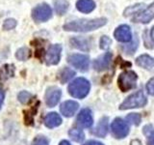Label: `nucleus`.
Wrapping results in <instances>:
<instances>
[{"mask_svg": "<svg viewBox=\"0 0 154 145\" xmlns=\"http://www.w3.org/2000/svg\"><path fill=\"white\" fill-rule=\"evenodd\" d=\"M107 22V19L104 18H94V19H78L67 22L64 25L66 31H74V32H89L102 27Z\"/></svg>", "mask_w": 154, "mask_h": 145, "instance_id": "nucleus-1", "label": "nucleus"}, {"mask_svg": "<svg viewBox=\"0 0 154 145\" xmlns=\"http://www.w3.org/2000/svg\"><path fill=\"white\" fill-rule=\"evenodd\" d=\"M91 88L90 82L86 79L79 77L73 80L69 85V94L77 99H83L88 95Z\"/></svg>", "mask_w": 154, "mask_h": 145, "instance_id": "nucleus-2", "label": "nucleus"}, {"mask_svg": "<svg viewBox=\"0 0 154 145\" xmlns=\"http://www.w3.org/2000/svg\"><path fill=\"white\" fill-rule=\"evenodd\" d=\"M146 104V97L143 91H138L136 93L130 95L123 103L120 105L119 109H128L135 108H142Z\"/></svg>", "mask_w": 154, "mask_h": 145, "instance_id": "nucleus-3", "label": "nucleus"}, {"mask_svg": "<svg viewBox=\"0 0 154 145\" xmlns=\"http://www.w3.org/2000/svg\"><path fill=\"white\" fill-rule=\"evenodd\" d=\"M137 79L138 76L136 72L133 71H125L122 74H120L118 83L120 90L123 92L129 91L133 88H135L137 85Z\"/></svg>", "mask_w": 154, "mask_h": 145, "instance_id": "nucleus-4", "label": "nucleus"}, {"mask_svg": "<svg viewBox=\"0 0 154 145\" xmlns=\"http://www.w3.org/2000/svg\"><path fill=\"white\" fill-rule=\"evenodd\" d=\"M52 17V10L49 5L42 3L36 6L32 11V18L36 22H45Z\"/></svg>", "mask_w": 154, "mask_h": 145, "instance_id": "nucleus-5", "label": "nucleus"}, {"mask_svg": "<svg viewBox=\"0 0 154 145\" xmlns=\"http://www.w3.org/2000/svg\"><path fill=\"white\" fill-rule=\"evenodd\" d=\"M69 63L71 64L73 67H75L76 69H78L79 71L86 72L89 68L90 60L89 57L84 54H71L67 58Z\"/></svg>", "mask_w": 154, "mask_h": 145, "instance_id": "nucleus-6", "label": "nucleus"}, {"mask_svg": "<svg viewBox=\"0 0 154 145\" xmlns=\"http://www.w3.org/2000/svg\"><path fill=\"white\" fill-rule=\"evenodd\" d=\"M62 47L61 45H52L49 47L45 53V60L47 65H56L59 63L61 58Z\"/></svg>", "mask_w": 154, "mask_h": 145, "instance_id": "nucleus-7", "label": "nucleus"}, {"mask_svg": "<svg viewBox=\"0 0 154 145\" xmlns=\"http://www.w3.org/2000/svg\"><path fill=\"white\" fill-rule=\"evenodd\" d=\"M112 133L117 138H123L125 137L129 133V128L126 122L123 120L117 118L114 120L112 124Z\"/></svg>", "mask_w": 154, "mask_h": 145, "instance_id": "nucleus-8", "label": "nucleus"}, {"mask_svg": "<svg viewBox=\"0 0 154 145\" xmlns=\"http://www.w3.org/2000/svg\"><path fill=\"white\" fill-rule=\"evenodd\" d=\"M153 18H154V2L149 5L146 10L137 12L135 14L133 21L135 22L148 23Z\"/></svg>", "mask_w": 154, "mask_h": 145, "instance_id": "nucleus-9", "label": "nucleus"}, {"mask_svg": "<svg viewBox=\"0 0 154 145\" xmlns=\"http://www.w3.org/2000/svg\"><path fill=\"white\" fill-rule=\"evenodd\" d=\"M62 92L57 87H50L48 88L45 93V103L48 106L53 108L55 106L61 99Z\"/></svg>", "mask_w": 154, "mask_h": 145, "instance_id": "nucleus-10", "label": "nucleus"}, {"mask_svg": "<svg viewBox=\"0 0 154 145\" xmlns=\"http://www.w3.org/2000/svg\"><path fill=\"white\" fill-rule=\"evenodd\" d=\"M131 37H132L131 29L127 25H120L115 31V38L119 42L127 43L131 40Z\"/></svg>", "mask_w": 154, "mask_h": 145, "instance_id": "nucleus-11", "label": "nucleus"}, {"mask_svg": "<svg viewBox=\"0 0 154 145\" xmlns=\"http://www.w3.org/2000/svg\"><path fill=\"white\" fill-rule=\"evenodd\" d=\"M79 108V105L74 101H66L65 103H63L61 105V112L63 115H65L66 117H71L73 116L74 113L77 111Z\"/></svg>", "mask_w": 154, "mask_h": 145, "instance_id": "nucleus-12", "label": "nucleus"}, {"mask_svg": "<svg viewBox=\"0 0 154 145\" xmlns=\"http://www.w3.org/2000/svg\"><path fill=\"white\" fill-rule=\"evenodd\" d=\"M77 121L78 124L84 128H90L93 125V116H91V110L88 108H85L80 111L77 117Z\"/></svg>", "mask_w": 154, "mask_h": 145, "instance_id": "nucleus-13", "label": "nucleus"}, {"mask_svg": "<svg viewBox=\"0 0 154 145\" xmlns=\"http://www.w3.org/2000/svg\"><path fill=\"white\" fill-rule=\"evenodd\" d=\"M111 59H112V54L110 52H106L94 62V68L96 71H103L107 69L111 63Z\"/></svg>", "mask_w": 154, "mask_h": 145, "instance_id": "nucleus-14", "label": "nucleus"}, {"mask_svg": "<svg viewBox=\"0 0 154 145\" xmlns=\"http://www.w3.org/2000/svg\"><path fill=\"white\" fill-rule=\"evenodd\" d=\"M62 123V118L60 117V115L56 112H51L49 114H47L45 118V124L47 128H56Z\"/></svg>", "mask_w": 154, "mask_h": 145, "instance_id": "nucleus-15", "label": "nucleus"}, {"mask_svg": "<svg viewBox=\"0 0 154 145\" xmlns=\"http://www.w3.org/2000/svg\"><path fill=\"white\" fill-rule=\"evenodd\" d=\"M76 8L82 13H91L95 8V3L93 0H78Z\"/></svg>", "mask_w": 154, "mask_h": 145, "instance_id": "nucleus-16", "label": "nucleus"}, {"mask_svg": "<svg viewBox=\"0 0 154 145\" xmlns=\"http://www.w3.org/2000/svg\"><path fill=\"white\" fill-rule=\"evenodd\" d=\"M136 64L140 67L144 68V69H151L154 67V58L149 55L143 54L137 58Z\"/></svg>", "mask_w": 154, "mask_h": 145, "instance_id": "nucleus-17", "label": "nucleus"}, {"mask_svg": "<svg viewBox=\"0 0 154 145\" xmlns=\"http://www.w3.org/2000/svg\"><path fill=\"white\" fill-rule=\"evenodd\" d=\"M14 74V65H5L0 70V81H4L8 79L9 77H12Z\"/></svg>", "mask_w": 154, "mask_h": 145, "instance_id": "nucleus-18", "label": "nucleus"}, {"mask_svg": "<svg viewBox=\"0 0 154 145\" xmlns=\"http://www.w3.org/2000/svg\"><path fill=\"white\" fill-rule=\"evenodd\" d=\"M72 46L76 48H79L82 50H89V44L88 41L82 38H72L70 40Z\"/></svg>", "mask_w": 154, "mask_h": 145, "instance_id": "nucleus-19", "label": "nucleus"}, {"mask_svg": "<svg viewBox=\"0 0 154 145\" xmlns=\"http://www.w3.org/2000/svg\"><path fill=\"white\" fill-rule=\"evenodd\" d=\"M107 121H108L107 118H103L100 121L99 124L97 125V127L95 128V130L94 132V134L95 135H98V137H104V135L107 134V127H108Z\"/></svg>", "mask_w": 154, "mask_h": 145, "instance_id": "nucleus-20", "label": "nucleus"}, {"mask_svg": "<svg viewBox=\"0 0 154 145\" xmlns=\"http://www.w3.org/2000/svg\"><path fill=\"white\" fill-rule=\"evenodd\" d=\"M75 75L74 71H72L69 68H65L64 70H62L60 75H59V79L62 83H66V81H69L71 77H73V76Z\"/></svg>", "mask_w": 154, "mask_h": 145, "instance_id": "nucleus-21", "label": "nucleus"}, {"mask_svg": "<svg viewBox=\"0 0 154 145\" xmlns=\"http://www.w3.org/2000/svg\"><path fill=\"white\" fill-rule=\"evenodd\" d=\"M69 137H71V139H73L76 142H81L83 141L85 138L84 133L82 132V130L77 129V128H73L69 130Z\"/></svg>", "mask_w": 154, "mask_h": 145, "instance_id": "nucleus-22", "label": "nucleus"}, {"mask_svg": "<svg viewBox=\"0 0 154 145\" xmlns=\"http://www.w3.org/2000/svg\"><path fill=\"white\" fill-rule=\"evenodd\" d=\"M31 55V51L28 47H21L17 50V53H16V57L18 60L20 61H25L27 60Z\"/></svg>", "mask_w": 154, "mask_h": 145, "instance_id": "nucleus-23", "label": "nucleus"}, {"mask_svg": "<svg viewBox=\"0 0 154 145\" xmlns=\"http://www.w3.org/2000/svg\"><path fill=\"white\" fill-rule=\"evenodd\" d=\"M32 99V95L27 91H22L18 94V100L22 104H28Z\"/></svg>", "mask_w": 154, "mask_h": 145, "instance_id": "nucleus-24", "label": "nucleus"}, {"mask_svg": "<svg viewBox=\"0 0 154 145\" xmlns=\"http://www.w3.org/2000/svg\"><path fill=\"white\" fill-rule=\"evenodd\" d=\"M67 6H69V4H67L66 1H59V2H57L56 3V6H55V9H56V11L57 13L59 14H63L66 11V9H67Z\"/></svg>", "mask_w": 154, "mask_h": 145, "instance_id": "nucleus-25", "label": "nucleus"}, {"mask_svg": "<svg viewBox=\"0 0 154 145\" xmlns=\"http://www.w3.org/2000/svg\"><path fill=\"white\" fill-rule=\"evenodd\" d=\"M126 120L129 123L138 126L140 124V122H141V116H140V114H138V113H131L126 117Z\"/></svg>", "mask_w": 154, "mask_h": 145, "instance_id": "nucleus-26", "label": "nucleus"}, {"mask_svg": "<svg viewBox=\"0 0 154 145\" xmlns=\"http://www.w3.org/2000/svg\"><path fill=\"white\" fill-rule=\"evenodd\" d=\"M17 26V21L14 18H7L3 23V28L5 30H11Z\"/></svg>", "mask_w": 154, "mask_h": 145, "instance_id": "nucleus-27", "label": "nucleus"}, {"mask_svg": "<svg viewBox=\"0 0 154 145\" xmlns=\"http://www.w3.org/2000/svg\"><path fill=\"white\" fill-rule=\"evenodd\" d=\"M32 145H48V140L45 137H37L33 140Z\"/></svg>", "mask_w": 154, "mask_h": 145, "instance_id": "nucleus-28", "label": "nucleus"}, {"mask_svg": "<svg viewBox=\"0 0 154 145\" xmlns=\"http://www.w3.org/2000/svg\"><path fill=\"white\" fill-rule=\"evenodd\" d=\"M110 44H111V40L107 36H103L102 38H101V40H100V47H101V48L106 50V48H108L110 47Z\"/></svg>", "mask_w": 154, "mask_h": 145, "instance_id": "nucleus-29", "label": "nucleus"}, {"mask_svg": "<svg viewBox=\"0 0 154 145\" xmlns=\"http://www.w3.org/2000/svg\"><path fill=\"white\" fill-rule=\"evenodd\" d=\"M146 89L148 91V93L154 96V77H152V79L149 80L147 82V84H146Z\"/></svg>", "mask_w": 154, "mask_h": 145, "instance_id": "nucleus-30", "label": "nucleus"}, {"mask_svg": "<svg viewBox=\"0 0 154 145\" xmlns=\"http://www.w3.org/2000/svg\"><path fill=\"white\" fill-rule=\"evenodd\" d=\"M3 100H4V93H3L2 89L0 88V108H1V106H2Z\"/></svg>", "mask_w": 154, "mask_h": 145, "instance_id": "nucleus-31", "label": "nucleus"}, {"mask_svg": "<svg viewBox=\"0 0 154 145\" xmlns=\"http://www.w3.org/2000/svg\"><path fill=\"white\" fill-rule=\"evenodd\" d=\"M84 145H103L102 143H100V142H98V141H89V142H87V143H85Z\"/></svg>", "mask_w": 154, "mask_h": 145, "instance_id": "nucleus-32", "label": "nucleus"}, {"mask_svg": "<svg viewBox=\"0 0 154 145\" xmlns=\"http://www.w3.org/2000/svg\"><path fill=\"white\" fill-rule=\"evenodd\" d=\"M147 145H154V135L147 141Z\"/></svg>", "mask_w": 154, "mask_h": 145, "instance_id": "nucleus-33", "label": "nucleus"}, {"mask_svg": "<svg viewBox=\"0 0 154 145\" xmlns=\"http://www.w3.org/2000/svg\"><path fill=\"white\" fill-rule=\"evenodd\" d=\"M131 145H141V142H140L139 140H133L131 142Z\"/></svg>", "mask_w": 154, "mask_h": 145, "instance_id": "nucleus-34", "label": "nucleus"}, {"mask_svg": "<svg viewBox=\"0 0 154 145\" xmlns=\"http://www.w3.org/2000/svg\"><path fill=\"white\" fill-rule=\"evenodd\" d=\"M60 145H70V143L69 141H66V140H63V141L60 143Z\"/></svg>", "mask_w": 154, "mask_h": 145, "instance_id": "nucleus-35", "label": "nucleus"}, {"mask_svg": "<svg viewBox=\"0 0 154 145\" xmlns=\"http://www.w3.org/2000/svg\"><path fill=\"white\" fill-rule=\"evenodd\" d=\"M150 35H151V39L153 40V42H154V27L152 28V30H151V33H150Z\"/></svg>", "mask_w": 154, "mask_h": 145, "instance_id": "nucleus-36", "label": "nucleus"}]
</instances>
